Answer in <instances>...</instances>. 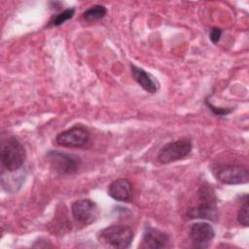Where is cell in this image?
I'll return each mask as SVG.
<instances>
[{
  "label": "cell",
  "mask_w": 249,
  "mask_h": 249,
  "mask_svg": "<svg viewBox=\"0 0 249 249\" xmlns=\"http://www.w3.org/2000/svg\"><path fill=\"white\" fill-rule=\"evenodd\" d=\"M0 157L4 168L9 172H15L23 165L26 151L18 138L10 137L3 143Z\"/></svg>",
  "instance_id": "cell-1"
},
{
  "label": "cell",
  "mask_w": 249,
  "mask_h": 249,
  "mask_svg": "<svg viewBox=\"0 0 249 249\" xmlns=\"http://www.w3.org/2000/svg\"><path fill=\"white\" fill-rule=\"evenodd\" d=\"M133 231L125 225H111L98 231L97 238L114 248H127L133 239Z\"/></svg>",
  "instance_id": "cell-2"
},
{
  "label": "cell",
  "mask_w": 249,
  "mask_h": 249,
  "mask_svg": "<svg viewBox=\"0 0 249 249\" xmlns=\"http://www.w3.org/2000/svg\"><path fill=\"white\" fill-rule=\"evenodd\" d=\"M46 158L51 167L60 174H74L81 164L79 158L76 156L56 150L49 151Z\"/></svg>",
  "instance_id": "cell-3"
},
{
  "label": "cell",
  "mask_w": 249,
  "mask_h": 249,
  "mask_svg": "<svg viewBox=\"0 0 249 249\" xmlns=\"http://www.w3.org/2000/svg\"><path fill=\"white\" fill-rule=\"evenodd\" d=\"M212 173L218 181L227 185L245 184L249 180L248 170L235 164H219L212 168Z\"/></svg>",
  "instance_id": "cell-4"
},
{
  "label": "cell",
  "mask_w": 249,
  "mask_h": 249,
  "mask_svg": "<svg viewBox=\"0 0 249 249\" xmlns=\"http://www.w3.org/2000/svg\"><path fill=\"white\" fill-rule=\"evenodd\" d=\"M193 145L189 139H181L165 144L158 153V160L166 164L186 158L192 151Z\"/></svg>",
  "instance_id": "cell-5"
},
{
  "label": "cell",
  "mask_w": 249,
  "mask_h": 249,
  "mask_svg": "<svg viewBox=\"0 0 249 249\" xmlns=\"http://www.w3.org/2000/svg\"><path fill=\"white\" fill-rule=\"evenodd\" d=\"M89 140V130L82 125H74L60 133L55 137V142L59 146L79 148L85 146Z\"/></svg>",
  "instance_id": "cell-6"
},
{
  "label": "cell",
  "mask_w": 249,
  "mask_h": 249,
  "mask_svg": "<svg viewBox=\"0 0 249 249\" xmlns=\"http://www.w3.org/2000/svg\"><path fill=\"white\" fill-rule=\"evenodd\" d=\"M71 212L74 219L83 225L93 223L99 215V209L96 203L88 198L74 201L71 206Z\"/></svg>",
  "instance_id": "cell-7"
},
{
  "label": "cell",
  "mask_w": 249,
  "mask_h": 249,
  "mask_svg": "<svg viewBox=\"0 0 249 249\" xmlns=\"http://www.w3.org/2000/svg\"><path fill=\"white\" fill-rule=\"evenodd\" d=\"M189 236L196 247H208L215 236L213 227L206 222H197L191 226Z\"/></svg>",
  "instance_id": "cell-8"
},
{
  "label": "cell",
  "mask_w": 249,
  "mask_h": 249,
  "mask_svg": "<svg viewBox=\"0 0 249 249\" xmlns=\"http://www.w3.org/2000/svg\"><path fill=\"white\" fill-rule=\"evenodd\" d=\"M107 194L115 200L130 202L132 200V185L126 178L117 179L108 186Z\"/></svg>",
  "instance_id": "cell-9"
},
{
  "label": "cell",
  "mask_w": 249,
  "mask_h": 249,
  "mask_svg": "<svg viewBox=\"0 0 249 249\" xmlns=\"http://www.w3.org/2000/svg\"><path fill=\"white\" fill-rule=\"evenodd\" d=\"M169 235L158 229L147 226L143 232L142 247L150 249H160L167 246Z\"/></svg>",
  "instance_id": "cell-10"
},
{
  "label": "cell",
  "mask_w": 249,
  "mask_h": 249,
  "mask_svg": "<svg viewBox=\"0 0 249 249\" xmlns=\"http://www.w3.org/2000/svg\"><path fill=\"white\" fill-rule=\"evenodd\" d=\"M200 201V204L188 211L187 216L190 219H204L211 222H216L219 218V211L216 201Z\"/></svg>",
  "instance_id": "cell-11"
},
{
  "label": "cell",
  "mask_w": 249,
  "mask_h": 249,
  "mask_svg": "<svg viewBox=\"0 0 249 249\" xmlns=\"http://www.w3.org/2000/svg\"><path fill=\"white\" fill-rule=\"evenodd\" d=\"M130 71L134 81L143 89H145L147 92H150V93H156L158 91L159 83L150 73L146 72L144 69L134 64H130Z\"/></svg>",
  "instance_id": "cell-12"
},
{
  "label": "cell",
  "mask_w": 249,
  "mask_h": 249,
  "mask_svg": "<svg viewBox=\"0 0 249 249\" xmlns=\"http://www.w3.org/2000/svg\"><path fill=\"white\" fill-rule=\"evenodd\" d=\"M107 10L102 5H94L83 13V18L88 22H92L101 19L106 15Z\"/></svg>",
  "instance_id": "cell-13"
},
{
  "label": "cell",
  "mask_w": 249,
  "mask_h": 249,
  "mask_svg": "<svg viewBox=\"0 0 249 249\" xmlns=\"http://www.w3.org/2000/svg\"><path fill=\"white\" fill-rule=\"evenodd\" d=\"M74 14H75V9L74 8H68V9L58 13L57 15H55L50 20L49 25H51V26H59V25L63 24L65 21H67L68 19L72 18Z\"/></svg>",
  "instance_id": "cell-14"
},
{
  "label": "cell",
  "mask_w": 249,
  "mask_h": 249,
  "mask_svg": "<svg viewBox=\"0 0 249 249\" xmlns=\"http://www.w3.org/2000/svg\"><path fill=\"white\" fill-rule=\"evenodd\" d=\"M241 201H242L241 207L239 208V210L237 212V221L241 226L248 227L249 218H248V196H247V195L245 196L243 200L241 199Z\"/></svg>",
  "instance_id": "cell-15"
},
{
  "label": "cell",
  "mask_w": 249,
  "mask_h": 249,
  "mask_svg": "<svg viewBox=\"0 0 249 249\" xmlns=\"http://www.w3.org/2000/svg\"><path fill=\"white\" fill-rule=\"evenodd\" d=\"M206 104L207 106L209 107V109L213 112V114L217 115V116H225V115H228L230 113L232 112V109L231 108H220V107H216L214 105H212L211 103H209L208 101H206Z\"/></svg>",
  "instance_id": "cell-16"
},
{
  "label": "cell",
  "mask_w": 249,
  "mask_h": 249,
  "mask_svg": "<svg viewBox=\"0 0 249 249\" xmlns=\"http://www.w3.org/2000/svg\"><path fill=\"white\" fill-rule=\"evenodd\" d=\"M222 36V30L218 27H213L209 33V38H210V41L214 44L218 43L220 38Z\"/></svg>",
  "instance_id": "cell-17"
}]
</instances>
